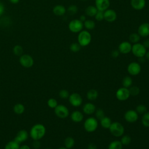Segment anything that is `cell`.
Returning a JSON list of instances; mask_svg holds the SVG:
<instances>
[{"instance_id": "6da1fadb", "label": "cell", "mask_w": 149, "mask_h": 149, "mask_svg": "<svg viewBox=\"0 0 149 149\" xmlns=\"http://www.w3.org/2000/svg\"><path fill=\"white\" fill-rule=\"evenodd\" d=\"M46 128L41 123L33 125L30 130V136L34 140H40L45 134Z\"/></svg>"}, {"instance_id": "7a4b0ae2", "label": "cell", "mask_w": 149, "mask_h": 149, "mask_svg": "<svg viewBox=\"0 0 149 149\" xmlns=\"http://www.w3.org/2000/svg\"><path fill=\"white\" fill-rule=\"evenodd\" d=\"M77 41L81 47L88 45L91 41V35L90 33L87 30H81L79 33Z\"/></svg>"}, {"instance_id": "3957f363", "label": "cell", "mask_w": 149, "mask_h": 149, "mask_svg": "<svg viewBox=\"0 0 149 149\" xmlns=\"http://www.w3.org/2000/svg\"><path fill=\"white\" fill-rule=\"evenodd\" d=\"M109 129L111 133L113 136L116 137L122 136L125 132L124 126L118 122H112V124Z\"/></svg>"}, {"instance_id": "277c9868", "label": "cell", "mask_w": 149, "mask_h": 149, "mask_svg": "<svg viewBox=\"0 0 149 149\" xmlns=\"http://www.w3.org/2000/svg\"><path fill=\"white\" fill-rule=\"evenodd\" d=\"M98 126L97 119L94 117H89L84 122V128L88 133H91L96 130Z\"/></svg>"}, {"instance_id": "5b68a950", "label": "cell", "mask_w": 149, "mask_h": 149, "mask_svg": "<svg viewBox=\"0 0 149 149\" xmlns=\"http://www.w3.org/2000/svg\"><path fill=\"white\" fill-rule=\"evenodd\" d=\"M132 54L137 58L144 57L147 52V49L141 43H136L132 45Z\"/></svg>"}, {"instance_id": "8992f818", "label": "cell", "mask_w": 149, "mask_h": 149, "mask_svg": "<svg viewBox=\"0 0 149 149\" xmlns=\"http://www.w3.org/2000/svg\"><path fill=\"white\" fill-rule=\"evenodd\" d=\"M83 22L79 19H73L71 20L68 24L69 30L73 33L80 32L83 30Z\"/></svg>"}, {"instance_id": "52a82bcc", "label": "cell", "mask_w": 149, "mask_h": 149, "mask_svg": "<svg viewBox=\"0 0 149 149\" xmlns=\"http://www.w3.org/2000/svg\"><path fill=\"white\" fill-rule=\"evenodd\" d=\"M54 112L55 115L61 119H65L69 115L68 108L62 104H58L54 108Z\"/></svg>"}, {"instance_id": "ba28073f", "label": "cell", "mask_w": 149, "mask_h": 149, "mask_svg": "<svg viewBox=\"0 0 149 149\" xmlns=\"http://www.w3.org/2000/svg\"><path fill=\"white\" fill-rule=\"evenodd\" d=\"M20 65L26 68H30L34 65V59L33 57L29 54H23L19 58Z\"/></svg>"}, {"instance_id": "9c48e42d", "label": "cell", "mask_w": 149, "mask_h": 149, "mask_svg": "<svg viewBox=\"0 0 149 149\" xmlns=\"http://www.w3.org/2000/svg\"><path fill=\"white\" fill-rule=\"evenodd\" d=\"M68 98L70 105L74 107H80L83 102L81 96L77 93H73L70 94Z\"/></svg>"}, {"instance_id": "30bf717a", "label": "cell", "mask_w": 149, "mask_h": 149, "mask_svg": "<svg viewBox=\"0 0 149 149\" xmlns=\"http://www.w3.org/2000/svg\"><path fill=\"white\" fill-rule=\"evenodd\" d=\"M130 96V95L129 88H125L124 87L118 88L116 92V97L118 100L120 101L127 100Z\"/></svg>"}, {"instance_id": "8fae6325", "label": "cell", "mask_w": 149, "mask_h": 149, "mask_svg": "<svg viewBox=\"0 0 149 149\" xmlns=\"http://www.w3.org/2000/svg\"><path fill=\"white\" fill-rule=\"evenodd\" d=\"M141 70V65L137 62H130L127 68L128 73L132 76H136L139 74Z\"/></svg>"}, {"instance_id": "7c38bea8", "label": "cell", "mask_w": 149, "mask_h": 149, "mask_svg": "<svg viewBox=\"0 0 149 149\" xmlns=\"http://www.w3.org/2000/svg\"><path fill=\"white\" fill-rule=\"evenodd\" d=\"M124 118L126 122L129 123H133L137 120L139 118V114L136 111L130 109L125 112Z\"/></svg>"}, {"instance_id": "4fadbf2b", "label": "cell", "mask_w": 149, "mask_h": 149, "mask_svg": "<svg viewBox=\"0 0 149 149\" xmlns=\"http://www.w3.org/2000/svg\"><path fill=\"white\" fill-rule=\"evenodd\" d=\"M104 18L108 22H113L117 18L116 12L112 9H108L104 12Z\"/></svg>"}, {"instance_id": "5bb4252c", "label": "cell", "mask_w": 149, "mask_h": 149, "mask_svg": "<svg viewBox=\"0 0 149 149\" xmlns=\"http://www.w3.org/2000/svg\"><path fill=\"white\" fill-rule=\"evenodd\" d=\"M109 0H95V6L98 10L104 12L109 9Z\"/></svg>"}, {"instance_id": "9a60e30c", "label": "cell", "mask_w": 149, "mask_h": 149, "mask_svg": "<svg viewBox=\"0 0 149 149\" xmlns=\"http://www.w3.org/2000/svg\"><path fill=\"white\" fill-rule=\"evenodd\" d=\"M132 45L130 42L123 41L120 42L118 46V51L123 54H127L131 52Z\"/></svg>"}, {"instance_id": "2e32d148", "label": "cell", "mask_w": 149, "mask_h": 149, "mask_svg": "<svg viewBox=\"0 0 149 149\" xmlns=\"http://www.w3.org/2000/svg\"><path fill=\"white\" fill-rule=\"evenodd\" d=\"M137 33L140 37H148L149 36V23L145 22L141 24L138 28Z\"/></svg>"}, {"instance_id": "e0dca14e", "label": "cell", "mask_w": 149, "mask_h": 149, "mask_svg": "<svg viewBox=\"0 0 149 149\" xmlns=\"http://www.w3.org/2000/svg\"><path fill=\"white\" fill-rule=\"evenodd\" d=\"M28 137H29L28 132L26 130H20L17 133L14 139V140H15L18 143L20 144L21 143L25 141L28 139Z\"/></svg>"}, {"instance_id": "ac0fdd59", "label": "cell", "mask_w": 149, "mask_h": 149, "mask_svg": "<svg viewBox=\"0 0 149 149\" xmlns=\"http://www.w3.org/2000/svg\"><path fill=\"white\" fill-rule=\"evenodd\" d=\"M146 4V0H130L131 6L136 10H141L143 9Z\"/></svg>"}, {"instance_id": "d6986e66", "label": "cell", "mask_w": 149, "mask_h": 149, "mask_svg": "<svg viewBox=\"0 0 149 149\" xmlns=\"http://www.w3.org/2000/svg\"><path fill=\"white\" fill-rule=\"evenodd\" d=\"M96 111L95 106L91 102H87L83 107V111L85 114L88 115L94 113Z\"/></svg>"}, {"instance_id": "ffe728a7", "label": "cell", "mask_w": 149, "mask_h": 149, "mask_svg": "<svg viewBox=\"0 0 149 149\" xmlns=\"http://www.w3.org/2000/svg\"><path fill=\"white\" fill-rule=\"evenodd\" d=\"M52 12L55 15L61 16L65 14L66 12V9L64 6L62 5H56L53 8Z\"/></svg>"}, {"instance_id": "44dd1931", "label": "cell", "mask_w": 149, "mask_h": 149, "mask_svg": "<svg viewBox=\"0 0 149 149\" xmlns=\"http://www.w3.org/2000/svg\"><path fill=\"white\" fill-rule=\"evenodd\" d=\"M83 113L79 111H74L70 114V118L72 120L76 123L80 122L83 119Z\"/></svg>"}, {"instance_id": "7402d4cb", "label": "cell", "mask_w": 149, "mask_h": 149, "mask_svg": "<svg viewBox=\"0 0 149 149\" xmlns=\"http://www.w3.org/2000/svg\"><path fill=\"white\" fill-rule=\"evenodd\" d=\"M97 11L98 10L95 6L90 5L85 9V14L89 17H94Z\"/></svg>"}, {"instance_id": "603a6c76", "label": "cell", "mask_w": 149, "mask_h": 149, "mask_svg": "<svg viewBox=\"0 0 149 149\" xmlns=\"http://www.w3.org/2000/svg\"><path fill=\"white\" fill-rule=\"evenodd\" d=\"M98 96V91L95 89H91L87 93V98L90 101L95 100Z\"/></svg>"}, {"instance_id": "cb8c5ba5", "label": "cell", "mask_w": 149, "mask_h": 149, "mask_svg": "<svg viewBox=\"0 0 149 149\" xmlns=\"http://www.w3.org/2000/svg\"><path fill=\"white\" fill-rule=\"evenodd\" d=\"M100 124L103 128L109 129L112 124V121L109 117L105 116L100 120Z\"/></svg>"}, {"instance_id": "d4e9b609", "label": "cell", "mask_w": 149, "mask_h": 149, "mask_svg": "<svg viewBox=\"0 0 149 149\" xmlns=\"http://www.w3.org/2000/svg\"><path fill=\"white\" fill-rule=\"evenodd\" d=\"M13 111L17 115L22 114L25 111V107L23 104L21 103H17L13 107Z\"/></svg>"}, {"instance_id": "484cf974", "label": "cell", "mask_w": 149, "mask_h": 149, "mask_svg": "<svg viewBox=\"0 0 149 149\" xmlns=\"http://www.w3.org/2000/svg\"><path fill=\"white\" fill-rule=\"evenodd\" d=\"M20 144L15 140H12L8 142L5 146L4 149H19Z\"/></svg>"}, {"instance_id": "4316f807", "label": "cell", "mask_w": 149, "mask_h": 149, "mask_svg": "<svg viewBox=\"0 0 149 149\" xmlns=\"http://www.w3.org/2000/svg\"><path fill=\"white\" fill-rule=\"evenodd\" d=\"M123 145L119 140H114L109 143L108 149H122Z\"/></svg>"}, {"instance_id": "83f0119b", "label": "cell", "mask_w": 149, "mask_h": 149, "mask_svg": "<svg viewBox=\"0 0 149 149\" xmlns=\"http://www.w3.org/2000/svg\"><path fill=\"white\" fill-rule=\"evenodd\" d=\"M83 26L87 29L89 30H93L95 27V23L94 20L91 19H86L83 22Z\"/></svg>"}, {"instance_id": "f1b7e54d", "label": "cell", "mask_w": 149, "mask_h": 149, "mask_svg": "<svg viewBox=\"0 0 149 149\" xmlns=\"http://www.w3.org/2000/svg\"><path fill=\"white\" fill-rule=\"evenodd\" d=\"M74 140L72 137H67L64 140L65 147H66L68 149H70L73 148L74 145Z\"/></svg>"}, {"instance_id": "f546056e", "label": "cell", "mask_w": 149, "mask_h": 149, "mask_svg": "<svg viewBox=\"0 0 149 149\" xmlns=\"http://www.w3.org/2000/svg\"><path fill=\"white\" fill-rule=\"evenodd\" d=\"M122 84L123 87L129 88L130 86H132L133 84V80L132 77H130V76H125L122 80Z\"/></svg>"}, {"instance_id": "4dcf8cb0", "label": "cell", "mask_w": 149, "mask_h": 149, "mask_svg": "<svg viewBox=\"0 0 149 149\" xmlns=\"http://www.w3.org/2000/svg\"><path fill=\"white\" fill-rule=\"evenodd\" d=\"M129 40L130 43L136 44L139 42L140 40V36L137 33H133L130 34L129 37Z\"/></svg>"}, {"instance_id": "1f68e13d", "label": "cell", "mask_w": 149, "mask_h": 149, "mask_svg": "<svg viewBox=\"0 0 149 149\" xmlns=\"http://www.w3.org/2000/svg\"><path fill=\"white\" fill-rule=\"evenodd\" d=\"M13 53L16 55L20 56L22 55L23 54V48L20 45H16L13 48Z\"/></svg>"}, {"instance_id": "d6a6232c", "label": "cell", "mask_w": 149, "mask_h": 149, "mask_svg": "<svg viewBox=\"0 0 149 149\" xmlns=\"http://www.w3.org/2000/svg\"><path fill=\"white\" fill-rule=\"evenodd\" d=\"M141 123L145 127H149V112L144 113L141 118Z\"/></svg>"}, {"instance_id": "836d02e7", "label": "cell", "mask_w": 149, "mask_h": 149, "mask_svg": "<svg viewBox=\"0 0 149 149\" xmlns=\"http://www.w3.org/2000/svg\"><path fill=\"white\" fill-rule=\"evenodd\" d=\"M81 45L78 42H73L70 45L69 49L73 52H77L81 49Z\"/></svg>"}, {"instance_id": "e575fe53", "label": "cell", "mask_w": 149, "mask_h": 149, "mask_svg": "<svg viewBox=\"0 0 149 149\" xmlns=\"http://www.w3.org/2000/svg\"><path fill=\"white\" fill-rule=\"evenodd\" d=\"M130 95L136 96L140 93V89L137 86H130L129 88Z\"/></svg>"}, {"instance_id": "d590c367", "label": "cell", "mask_w": 149, "mask_h": 149, "mask_svg": "<svg viewBox=\"0 0 149 149\" xmlns=\"http://www.w3.org/2000/svg\"><path fill=\"white\" fill-rule=\"evenodd\" d=\"M147 108L143 104H139L136 107V111L138 114H144L147 112Z\"/></svg>"}, {"instance_id": "8d00e7d4", "label": "cell", "mask_w": 149, "mask_h": 149, "mask_svg": "<svg viewBox=\"0 0 149 149\" xmlns=\"http://www.w3.org/2000/svg\"><path fill=\"white\" fill-rule=\"evenodd\" d=\"M131 141H132V139L130 136L129 135H123L120 140V142L122 144V145H125V146L131 143Z\"/></svg>"}, {"instance_id": "74e56055", "label": "cell", "mask_w": 149, "mask_h": 149, "mask_svg": "<svg viewBox=\"0 0 149 149\" xmlns=\"http://www.w3.org/2000/svg\"><path fill=\"white\" fill-rule=\"evenodd\" d=\"M47 105L49 108L54 109L58 105V104L57 101L55 98H51L47 101Z\"/></svg>"}, {"instance_id": "f35d334b", "label": "cell", "mask_w": 149, "mask_h": 149, "mask_svg": "<svg viewBox=\"0 0 149 149\" xmlns=\"http://www.w3.org/2000/svg\"><path fill=\"white\" fill-rule=\"evenodd\" d=\"M67 11L70 15H74L77 12L78 8L75 5H71L68 8Z\"/></svg>"}, {"instance_id": "ab89813d", "label": "cell", "mask_w": 149, "mask_h": 149, "mask_svg": "<svg viewBox=\"0 0 149 149\" xmlns=\"http://www.w3.org/2000/svg\"><path fill=\"white\" fill-rule=\"evenodd\" d=\"M95 117L97 119L101 120L102 118H103L105 116V113L104 111L102 109H98L95 111Z\"/></svg>"}, {"instance_id": "60d3db41", "label": "cell", "mask_w": 149, "mask_h": 149, "mask_svg": "<svg viewBox=\"0 0 149 149\" xmlns=\"http://www.w3.org/2000/svg\"><path fill=\"white\" fill-rule=\"evenodd\" d=\"M59 96L60 98H61L62 99H66V98H69V93L67 90L62 89L59 91Z\"/></svg>"}, {"instance_id": "b9f144b4", "label": "cell", "mask_w": 149, "mask_h": 149, "mask_svg": "<svg viewBox=\"0 0 149 149\" xmlns=\"http://www.w3.org/2000/svg\"><path fill=\"white\" fill-rule=\"evenodd\" d=\"M94 17L96 20L97 21H102L104 19V12L98 10L95 15L94 16Z\"/></svg>"}, {"instance_id": "7bdbcfd3", "label": "cell", "mask_w": 149, "mask_h": 149, "mask_svg": "<svg viewBox=\"0 0 149 149\" xmlns=\"http://www.w3.org/2000/svg\"><path fill=\"white\" fill-rule=\"evenodd\" d=\"M32 146L34 148L38 149L41 146V143L39 140H34V142L33 143Z\"/></svg>"}, {"instance_id": "ee69618b", "label": "cell", "mask_w": 149, "mask_h": 149, "mask_svg": "<svg viewBox=\"0 0 149 149\" xmlns=\"http://www.w3.org/2000/svg\"><path fill=\"white\" fill-rule=\"evenodd\" d=\"M119 54H120V52H119V51H118V50H113V51H112V52H111V56H112L113 58H117V57L119 56Z\"/></svg>"}, {"instance_id": "f6af8a7d", "label": "cell", "mask_w": 149, "mask_h": 149, "mask_svg": "<svg viewBox=\"0 0 149 149\" xmlns=\"http://www.w3.org/2000/svg\"><path fill=\"white\" fill-rule=\"evenodd\" d=\"M5 12V6L3 3L0 1V16H1Z\"/></svg>"}, {"instance_id": "bcb514c9", "label": "cell", "mask_w": 149, "mask_h": 149, "mask_svg": "<svg viewBox=\"0 0 149 149\" xmlns=\"http://www.w3.org/2000/svg\"><path fill=\"white\" fill-rule=\"evenodd\" d=\"M143 45L145 47V48H149V39H147L146 40H144L143 42Z\"/></svg>"}, {"instance_id": "7dc6e473", "label": "cell", "mask_w": 149, "mask_h": 149, "mask_svg": "<svg viewBox=\"0 0 149 149\" xmlns=\"http://www.w3.org/2000/svg\"><path fill=\"white\" fill-rule=\"evenodd\" d=\"M87 149H97V146L94 143H90L88 146Z\"/></svg>"}, {"instance_id": "c3c4849f", "label": "cell", "mask_w": 149, "mask_h": 149, "mask_svg": "<svg viewBox=\"0 0 149 149\" xmlns=\"http://www.w3.org/2000/svg\"><path fill=\"white\" fill-rule=\"evenodd\" d=\"M19 149H31V148L29 146H27L26 144H24V145L20 146Z\"/></svg>"}, {"instance_id": "681fc988", "label": "cell", "mask_w": 149, "mask_h": 149, "mask_svg": "<svg viewBox=\"0 0 149 149\" xmlns=\"http://www.w3.org/2000/svg\"><path fill=\"white\" fill-rule=\"evenodd\" d=\"M79 20H81L82 22H84L86 20V16H85L84 15H81V16H80V17H79Z\"/></svg>"}, {"instance_id": "f907efd6", "label": "cell", "mask_w": 149, "mask_h": 149, "mask_svg": "<svg viewBox=\"0 0 149 149\" xmlns=\"http://www.w3.org/2000/svg\"><path fill=\"white\" fill-rule=\"evenodd\" d=\"M9 1L13 4H17V3H19V2L20 1V0H9Z\"/></svg>"}, {"instance_id": "816d5d0a", "label": "cell", "mask_w": 149, "mask_h": 149, "mask_svg": "<svg viewBox=\"0 0 149 149\" xmlns=\"http://www.w3.org/2000/svg\"><path fill=\"white\" fill-rule=\"evenodd\" d=\"M139 62H141V63H143L145 62V58H144V57H141V58H139Z\"/></svg>"}, {"instance_id": "f5cc1de1", "label": "cell", "mask_w": 149, "mask_h": 149, "mask_svg": "<svg viewBox=\"0 0 149 149\" xmlns=\"http://www.w3.org/2000/svg\"><path fill=\"white\" fill-rule=\"evenodd\" d=\"M144 56H145L146 59H147V60L149 61V51L146 52V55H145Z\"/></svg>"}, {"instance_id": "db71d44e", "label": "cell", "mask_w": 149, "mask_h": 149, "mask_svg": "<svg viewBox=\"0 0 149 149\" xmlns=\"http://www.w3.org/2000/svg\"><path fill=\"white\" fill-rule=\"evenodd\" d=\"M58 149H68V148H66V147H62L59 148Z\"/></svg>"}, {"instance_id": "11a10c76", "label": "cell", "mask_w": 149, "mask_h": 149, "mask_svg": "<svg viewBox=\"0 0 149 149\" xmlns=\"http://www.w3.org/2000/svg\"><path fill=\"white\" fill-rule=\"evenodd\" d=\"M81 1H87V0H81Z\"/></svg>"}, {"instance_id": "9f6ffc18", "label": "cell", "mask_w": 149, "mask_h": 149, "mask_svg": "<svg viewBox=\"0 0 149 149\" xmlns=\"http://www.w3.org/2000/svg\"><path fill=\"white\" fill-rule=\"evenodd\" d=\"M45 149H50V148H45Z\"/></svg>"}, {"instance_id": "6f0895ef", "label": "cell", "mask_w": 149, "mask_h": 149, "mask_svg": "<svg viewBox=\"0 0 149 149\" xmlns=\"http://www.w3.org/2000/svg\"><path fill=\"white\" fill-rule=\"evenodd\" d=\"M0 24H1V23H0Z\"/></svg>"}]
</instances>
